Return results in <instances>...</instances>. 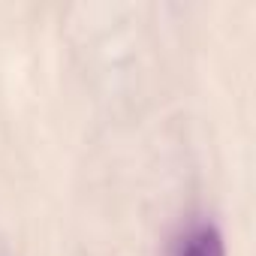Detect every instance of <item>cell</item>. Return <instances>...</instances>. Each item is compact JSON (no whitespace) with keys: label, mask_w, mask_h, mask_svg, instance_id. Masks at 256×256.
Listing matches in <instances>:
<instances>
[{"label":"cell","mask_w":256,"mask_h":256,"mask_svg":"<svg viewBox=\"0 0 256 256\" xmlns=\"http://www.w3.org/2000/svg\"><path fill=\"white\" fill-rule=\"evenodd\" d=\"M178 256H226V244H223L220 229L214 223L196 226L187 235V241H184V247H181Z\"/></svg>","instance_id":"obj_1"}]
</instances>
